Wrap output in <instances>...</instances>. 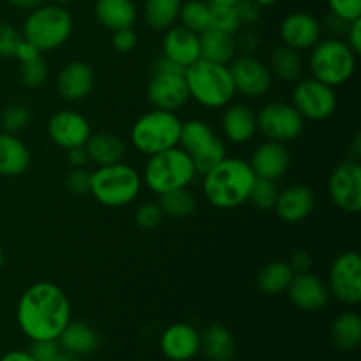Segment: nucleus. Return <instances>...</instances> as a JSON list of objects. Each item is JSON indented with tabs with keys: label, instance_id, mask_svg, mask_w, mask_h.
<instances>
[{
	"label": "nucleus",
	"instance_id": "f257e3e1",
	"mask_svg": "<svg viewBox=\"0 0 361 361\" xmlns=\"http://www.w3.org/2000/svg\"><path fill=\"white\" fill-rule=\"evenodd\" d=\"M16 321L32 342L56 341L71 323L69 296L53 282H35L18 300Z\"/></svg>",
	"mask_w": 361,
	"mask_h": 361
},
{
	"label": "nucleus",
	"instance_id": "f03ea898",
	"mask_svg": "<svg viewBox=\"0 0 361 361\" xmlns=\"http://www.w3.org/2000/svg\"><path fill=\"white\" fill-rule=\"evenodd\" d=\"M203 176V192L208 203L221 210H233L249 201L256 180L249 162L240 157H224Z\"/></svg>",
	"mask_w": 361,
	"mask_h": 361
},
{
	"label": "nucleus",
	"instance_id": "7ed1b4c3",
	"mask_svg": "<svg viewBox=\"0 0 361 361\" xmlns=\"http://www.w3.org/2000/svg\"><path fill=\"white\" fill-rule=\"evenodd\" d=\"M185 81L190 99L208 109L226 108L235 99L236 90L229 66L200 59L185 67Z\"/></svg>",
	"mask_w": 361,
	"mask_h": 361
},
{
	"label": "nucleus",
	"instance_id": "20e7f679",
	"mask_svg": "<svg viewBox=\"0 0 361 361\" xmlns=\"http://www.w3.org/2000/svg\"><path fill=\"white\" fill-rule=\"evenodd\" d=\"M73 16L59 4H42L25 18L21 35L39 51H53L69 41L73 34Z\"/></svg>",
	"mask_w": 361,
	"mask_h": 361
},
{
	"label": "nucleus",
	"instance_id": "39448f33",
	"mask_svg": "<svg viewBox=\"0 0 361 361\" xmlns=\"http://www.w3.org/2000/svg\"><path fill=\"white\" fill-rule=\"evenodd\" d=\"M196 175L197 171L192 159L180 147H173L148 157L141 180L152 192L159 196L169 190L189 187Z\"/></svg>",
	"mask_w": 361,
	"mask_h": 361
},
{
	"label": "nucleus",
	"instance_id": "423d86ee",
	"mask_svg": "<svg viewBox=\"0 0 361 361\" xmlns=\"http://www.w3.org/2000/svg\"><path fill=\"white\" fill-rule=\"evenodd\" d=\"M143 180L136 168L116 162L101 166L90 173V194L108 208H120L130 204L141 192Z\"/></svg>",
	"mask_w": 361,
	"mask_h": 361
},
{
	"label": "nucleus",
	"instance_id": "0eeeda50",
	"mask_svg": "<svg viewBox=\"0 0 361 361\" xmlns=\"http://www.w3.org/2000/svg\"><path fill=\"white\" fill-rule=\"evenodd\" d=\"M182 120L176 113L152 109L134 122L130 129V143L140 154L150 155L178 147Z\"/></svg>",
	"mask_w": 361,
	"mask_h": 361
},
{
	"label": "nucleus",
	"instance_id": "6e6552de",
	"mask_svg": "<svg viewBox=\"0 0 361 361\" xmlns=\"http://www.w3.org/2000/svg\"><path fill=\"white\" fill-rule=\"evenodd\" d=\"M356 53L344 39H321L310 49L309 69L312 78L331 88L342 87L356 71Z\"/></svg>",
	"mask_w": 361,
	"mask_h": 361
},
{
	"label": "nucleus",
	"instance_id": "1a4fd4ad",
	"mask_svg": "<svg viewBox=\"0 0 361 361\" xmlns=\"http://www.w3.org/2000/svg\"><path fill=\"white\" fill-rule=\"evenodd\" d=\"M147 95L155 109L176 113L189 102V88L185 81V69L161 55L152 66Z\"/></svg>",
	"mask_w": 361,
	"mask_h": 361
},
{
	"label": "nucleus",
	"instance_id": "9d476101",
	"mask_svg": "<svg viewBox=\"0 0 361 361\" xmlns=\"http://www.w3.org/2000/svg\"><path fill=\"white\" fill-rule=\"evenodd\" d=\"M178 147L192 159L197 173L204 175L226 157V145L207 122L190 118L182 122Z\"/></svg>",
	"mask_w": 361,
	"mask_h": 361
},
{
	"label": "nucleus",
	"instance_id": "9b49d317",
	"mask_svg": "<svg viewBox=\"0 0 361 361\" xmlns=\"http://www.w3.org/2000/svg\"><path fill=\"white\" fill-rule=\"evenodd\" d=\"M291 104L303 120L321 122L330 118L337 109V94L335 88L321 83L316 78H300L293 88Z\"/></svg>",
	"mask_w": 361,
	"mask_h": 361
},
{
	"label": "nucleus",
	"instance_id": "f8f14e48",
	"mask_svg": "<svg viewBox=\"0 0 361 361\" xmlns=\"http://www.w3.org/2000/svg\"><path fill=\"white\" fill-rule=\"evenodd\" d=\"M257 130L268 141L277 143H289L300 137L305 127V120L295 109V106L288 102H268L256 113Z\"/></svg>",
	"mask_w": 361,
	"mask_h": 361
},
{
	"label": "nucleus",
	"instance_id": "ddd939ff",
	"mask_svg": "<svg viewBox=\"0 0 361 361\" xmlns=\"http://www.w3.org/2000/svg\"><path fill=\"white\" fill-rule=\"evenodd\" d=\"M328 291L344 305L361 302V257L356 250L338 254L328 271Z\"/></svg>",
	"mask_w": 361,
	"mask_h": 361
},
{
	"label": "nucleus",
	"instance_id": "4468645a",
	"mask_svg": "<svg viewBox=\"0 0 361 361\" xmlns=\"http://www.w3.org/2000/svg\"><path fill=\"white\" fill-rule=\"evenodd\" d=\"M328 194L337 208L345 214L361 210V166L360 161L348 159L341 162L328 180Z\"/></svg>",
	"mask_w": 361,
	"mask_h": 361
},
{
	"label": "nucleus",
	"instance_id": "2eb2a0df",
	"mask_svg": "<svg viewBox=\"0 0 361 361\" xmlns=\"http://www.w3.org/2000/svg\"><path fill=\"white\" fill-rule=\"evenodd\" d=\"M236 94L247 99H259L271 88L270 67L254 55H236L229 62Z\"/></svg>",
	"mask_w": 361,
	"mask_h": 361
},
{
	"label": "nucleus",
	"instance_id": "dca6fc26",
	"mask_svg": "<svg viewBox=\"0 0 361 361\" xmlns=\"http://www.w3.org/2000/svg\"><path fill=\"white\" fill-rule=\"evenodd\" d=\"M92 134V126L81 113L73 109H62L55 113L48 122V136L56 147L71 150L76 147H85Z\"/></svg>",
	"mask_w": 361,
	"mask_h": 361
},
{
	"label": "nucleus",
	"instance_id": "f3484780",
	"mask_svg": "<svg viewBox=\"0 0 361 361\" xmlns=\"http://www.w3.org/2000/svg\"><path fill=\"white\" fill-rule=\"evenodd\" d=\"M286 293L293 305L305 312L323 310L330 302V291H328L326 282L310 271L293 275Z\"/></svg>",
	"mask_w": 361,
	"mask_h": 361
},
{
	"label": "nucleus",
	"instance_id": "a211bd4d",
	"mask_svg": "<svg viewBox=\"0 0 361 361\" xmlns=\"http://www.w3.org/2000/svg\"><path fill=\"white\" fill-rule=\"evenodd\" d=\"M279 32H281V39L286 46L302 53L312 49L321 41L323 25L312 14L298 11V13L288 14L282 20Z\"/></svg>",
	"mask_w": 361,
	"mask_h": 361
},
{
	"label": "nucleus",
	"instance_id": "6ab92c4d",
	"mask_svg": "<svg viewBox=\"0 0 361 361\" xmlns=\"http://www.w3.org/2000/svg\"><path fill=\"white\" fill-rule=\"evenodd\" d=\"M314 207H316L314 190L303 183H295V185L279 190L274 210L277 212L279 219L284 221L286 224H300L310 217Z\"/></svg>",
	"mask_w": 361,
	"mask_h": 361
},
{
	"label": "nucleus",
	"instance_id": "aec40b11",
	"mask_svg": "<svg viewBox=\"0 0 361 361\" xmlns=\"http://www.w3.org/2000/svg\"><path fill=\"white\" fill-rule=\"evenodd\" d=\"M95 85L94 69L87 62L73 60L56 76V92L63 101L80 102L92 94Z\"/></svg>",
	"mask_w": 361,
	"mask_h": 361
},
{
	"label": "nucleus",
	"instance_id": "412c9836",
	"mask_svg": "<svg viewBox=\"0 0 361 361\" xmlns=\"http://www.w3.org/2000/svg\"><path fill=\"white\" fill-rule=\"evenodd\" d=\"M162 55L168 56L171 62L178 63L183 69L192 66L201 59L200 34L182 25H173L166 30L164 41H162Z\"/></svg>",
	"mask_w": 361,
	"mask_h": 361
},
{
	"label": "nucleus",
	"instance_id": "4be33fe9",
	"mask_svg": "<svg viewBox=\"0 0 361 361\" xmlns=\"http://www.w3.org/2000/svg\"><path fill=\"white\" fill-rule=\"evenodd\" d=\"M201 335L192 324L176 323L164 330L161 337V351L171 361H189L200 353Z\"/></svg>",
	"mask_w": 361,
	"mask_h": 361
},
{
	"label": "nucleus",
	"instance_id": "5701e85b",
	"mask_svg": "<svg viewBox=\"0 0 361 361\" xmlns=\"http://www.w3.org/2000/svg\"><path fill=\"white\" fill-rule=\"evenodd\" d=\"M289 162H291V155H289L288 147L284 143L267 140L254 150L249 164L257 178L275 180L277 182L279 178L286 175Z\"/></svg>",
	"mask_w": 361,
	"mask_h": 361
},
{
	"label": "nucleus",
	"instance_id": "b1692460",
	"mask_svg": "<svg viewBox=\"0 0 361 361\" xmlns=\"http://www.w3.org/2000/svg\"><path fill=\"white\" fill-rule=\"evenodd\" d=\"M222 134L229 143L245 145L256 136L257 133V118L252 108L242 102L228 104L224 108L221 120Z\"/></svg>",
	"mask_w": 361,
	"mask_h": 361
},
{
	"label": "nucleus",
	"instance_id": "393cba45",
	"mask_svg": "<svg viewBox=\"0 0 361 361\" xmlns=\"http://www.w3.org/2000/svg\"><path fill=\"white\" fill-rule=\"evenodd\" d=\"M94 13L99 23L111 32L130 28L137 18L134 0H95Z\"/></svg>",
	"mask_w": 361,
	"mask_h": 361
},
{
	"label": "nucleus",
	"instance_id": "a878e982",
	"mask_svg": "<svg viewBox=\"0 0 361 361\" xmlns=\"http://www.w3.org/2000/svg\"><path fill=\"white\" fill-rule=\"evenodd\" d=\"M30 150L11 133H0V175L20 176L30 168Z\"/></svg>",
	"mask_w": 361,
	"mask_h": 361
},
{
	"label": "nucleus",
	"instance_id": "bb28decb",
	"mask_svg": "<svg viewBox=\"0 0 361 361\" xmlns=\"http://www.w3.org/2000/svg\"><path fill=\"white\" fill-rule=\"evenodd\" d=\"M85 148L90 162H94L97 168L122 162L127 152L122 137L113 133H92Z\"/></svg>",
	"mask_w": 361,
	"mask_h": 361
},
{
	"label": "nucleus",
	"instance_id": "cd10ccee",
	"mask_svg": "<svg viewBox=\"0 0 361 361\" xmlns=\"http://www.w3.org/2000/svg\"><path fill=\"white\" fill-rule=\"evenodd\" d=\"M200 48L201 59L222 66H229L238 53L235 35L217 28H207L203 34H200Z\"/></svg>",
	"mask_w": 361,
	"mask_h": 361
},
{
	"label": "nucleus",
	"instance_id": "c85d7f7f",
	"mask_svg": "<svg viewBox=\"0 0 361 361\" xmlns=\"http://www.w3.org/2000/svg\"><path fill=\"white\" fill-rule=\"evenodd\" d=\"M60 348L67 353H73L78 356H87L97 351L99 335L90 324L83 321H71L60 337L56 338Z\"/></svg>",
	"mask_w": 361,
	"mask_h": 361
},
{
	"label": "nucleus",
	"instance_id": "c756f323",
	"mask_svg": "<svg viewBox=\"0 0 361 361\" xmlns=\"http://www.w3.org/2000/svg\"><path fill=\"white\" fill-rule=\"evenodd\" d=\"M200 351L210 361H231L236 355L235 337L222 324H212L201 335Z\"/></svg>",
	"mask_w": 361,
	"mask_h": 361
},
{
	"label": "nucleus",
	"instance_id": "7c9ffc66",
	"mask_svg": "<svg viewBox=\"0 0 361 361\" xmlns=\"http://www.w3.org/2000/svg\"><path fill=\"white\" fill-rule=\"evenodd\" d=\"M270 73L284 83H296L303 76L302 53L282 44L271 51Z\"/></svg>",
	"mask_w": 361,
	"mask_h": 361
},
{
	"label": "nucleus",
	"instance_id": "2f4dec72",
	"mask_svg": "<svg viewBox=\"0 0 361 361\" xmlns=\"http://www.w3.org/2000/svg\"><path fill=\"white\" fill-rule=\"evenodd\" d=\"M331 342L341 351H355L361 344V317L356 312H344L331 324Z\"/></svg>",
	"mask_w": 361,
	"mask_h": 361
},
{
	"label": "nucleus",
	"instance_id": "473e14b6",
	"mask_svg": "<svg viewBox=\"0 0 361 361\" xmlns=\"http://www.w3.org/2000/svg\"><path fill=\"white\" fill-rule=\"evenodd\" d=\"M295 271L291 270L289 263L286 261H271L264 264L256 275V286L264 295H282L288 289Z\"/></svg>",
	"mask_w": 361,
	"mask_h": 361
},
{
	"label": "nucleus",
	"instance_id": "72a5a7b5",
	"mask_svg": "<svg viewBox=\"0 0 361 361\" xmlns=\"http://www.w3.org/2000/svg\"><path fill=\"white\" fill-rule=\"evenodd\" d=\"M182 4V0H145V21L152 30L166 32L178 21Z\"/></svg>",
	"mask_w": 361,
	"mask_h": 361
},
{
	"label": "nucleus",
	"instance_id": "f704fd0d",
	"mask_svg": "<svg viewBox=\"0 0 361 361\" xmlns=\"http://www.w3.org/2000/svg\"><path fill=\"white\" fill-rule=\"evenodd\" d=\"M159 207L162 214L171 219H187L196 212L197 201L187 187L159 194Z\"/></svg>",
	"mask_w": 361,
	"mask_h": 361
},
{
	"label": "nucleus",
	"instance_id": "c9c22d12",
	"mask_svg": "<svg viewBox=\"0 0 361 361\" xmlns=\"http://www.w3.org/2000/svg\"><path fill=\"white\" fill-rule=\"evenodd\" d=\"M178 20L182 21V27L203 34L207 28H210V4L204 0H187L180 7Z\"/></svg>",
	"mask_w": 361,
	"mask_h": 361
},
{
	"label": "nucleus",
	"instance_id": "e433bc0d",
	"mask_svg": "<svg viewBox=\"0 0 361 361\" xmlns=\"http://www.w3.org/2000/svg\"><path fill=\"white\" fill-rule=\"evenodd\" d=\"M279 185L275 180H267V178H257L254 180L252 189H250L249 201L257 208V210H274L275 203H277L279 197Z\"/></svg>",
	"mask_w": 361,
	"mask_h": 361
},
{
	"label": "nucleus",
	"instance_id": "4c0bfd02",
	"mask_svg": "<svg viewBox=\"0 0 361 361\" xmlns=\"http://www.w3.org/2000/svg\"><path fill=\"white\" fill-rule=\"evenodd\" d=\"M32 120V111L28 106L21 104V102H13L7 106L0 115V126H2L4 133L18 134L23 129H27L28 123Z\"/></svg>",
	"mask_w": 361,
	"mask_h": 361
},
{
	"label": "nucleus",
	"instance_id": "58836bf2",
	"mask_svg": "<svg viewBox=\"0 0 361 361\" xmlns=\"http://www.w3.org/2000/svg\"><path fill=\"white\" fill-rule=\"evenodd\" d=\"M240 21L235 6H210V28L235 35L240 30Z\"/></svg>",
	"mask_w": 361,
	"mask_h": 361
},
{
	"label": "nucleus",
	"instance_id": "ea45409f",
	"mask_svg": "<svg viewBox=\"0 0 361 361\" xmlns=\"http://www.w3.org/2000/svg\"><path fill=\"white\" fill-rule=\"evenodd\" d=\"M48 63H46V60L42 56L30 60V62L20 63V80L28 88L42 87L46 83V80H48Z\"/></svg>",
	"mask_w": 361,
	"mask_h": 361
},
{
	"label": "nucleus",
	"instance_id": "a19ab883",
	"mask_svg": "<svg viewBox=\"0 0 361 361\" xmlns=\"http://www.w3.org/2000/svg\"><path fill=\"white\" fill-rule=\"evenodd\" d=\"M23 41V35L13 25L0 21V59H14L18 46Z\"/></svg>",
	"mask_w": 361,
	"mask_h": 361
},
{
	"label": "nucleus",
	"instance_id": "79ce46f5",
	"mask_svg": "<svg viewBox=\"0 0 361 361\" xmlns=\"http://www.w3.org/2000/svg\"><path fill=\"white\" fill-rule=\"evenodd\" d=\"M134 219H136V224L140 226V228L155 229L157 226H161L162 219H164V214H162L159 203L147 201V203H141L140 207L136 208Z\"/></svg>",
	"mask_w": 361,
	"mask_h": 361
},
{
	"label": "nucleus",
	"instance_id": "37998d69",
	"mask_svg": "<svg viewBox=\"0 0 361 361\" xmlns=\"http://www.w3.org/2000/svg\"><path fill=\"white\" fill-rule=\"evenodd\" d=\"M66 189L73 196H87L90 194V173L85 168H73L66 176Z\"/></svg>",
	"mask_w": 361,
	"mask_h": 361
},
{
	"label": "nucleus",
	"instance_id": "c03bdc74",
	"mask_svg": "<svg viewBox=\"0 0 361 361\" xmlns=\"http://www.w3.org/2000/svg\"><path fill=\"white\" fill-rule=\"evenodd\" d=\"M330 13L344 21H355L361 18V0H328Z\"/></svg>",
	"mask_w": 361,
	"mask_h": 361
},
{
	"label": "nucleus",
	"instance_id": "a18cd8bd",
	"mask_svg": "<svg viewBox=\"0 0 361 361\" xmlns=\"http://www.w3.org/2000/svg\"><path fill=\"white\" fill-rule=\"evenodd\" d=\"M261 9L263 7L254 4L252 0H238L235 4V11L240 25H245V27H252V25H256L261 20Z\"/></svg>",
	"mask_w": 361,
	"mask_h": 361
},
{
	"label": "nucleus",
	"instance_id": "49530a36",
	"mask_svg": "<svg viewBox=\"0 0 361 361\" xmlns=\"http://www.w3.org/2000/svg\"><path fill=\"white\" fill-rule=\"evenodd\" d=\"M111 46L115 51L118 53H130L137 46V35L136 32L130 28H122V30L113 32Z\"/></svg>",
	"mask_w": 361,
	"mask_h": 361
},
{
	"label": "nucleus",
	"instance_id": "de8ad7c7",
	"mask_svg": "<svg viewBox=\"0 0 361 361\" xmlns=\"http://www.w3.org/2000/svg\"><path fill=\"white\" fill-rule=\"evenodd\" d=\"M60 345L56 341H37L32 342L28 353L35 361H53L60 353Z\"/></svg>",
	"mask_w": 361,
	"mask_h": 361
},
{
	"label": "nucleus",
	"instance_id": "09e8293b",
	"mask_svg": "<svg viewBox=\"0 0 361 361\" xmlns=\"http://www.w3.org/2000/svg\"><path fill=\"white\" fill-rule=\"evenodd\" d=\"M259 37H257V34H254L252 30L243 32V34L236 39V49L242 51V55H254V53L259 49Z\"/></svg>",
	"mask_w": 361,
	"mask_h": 361
},
{
	"label": "nucleus",
	"instance_id": "8fccbe9b",
	"mask_svg": "<svg viewBox=\"0 0 361 361\" xmlns=\"http://www.w3.org/2000/svg\"><path fill=\"white\" fill-rule=\"evenodd\" d=\"M348 27H349V21L341 20V18H337L331 13L328 14V18L324 20V28H326V32L330 34V37H335V39L345 37Z\"/></svg>",
	"mask_w": 361,
	"mask_h": 361
},
{
	"label": "nucleus",
	"instance_id": "3c124183",
	"mask_svg": "<svg viewBox=\"0 0 361 361\" xmlns=\"http://www.w3.org/2000/svg\"><path fill=\"white\" fill-rule=\"evenodd\" d=\"M345 42H348L349 48L360 55L361 53V18L349 23L348 32H345Z\"/></svg>",
	"mask_w": 361,
	"mask_h": 361
},
{
	"label": "nucleus",
	"instance_id": "603ef678",
	"mask_svg": "<svg viewBox=\"0 0 361 361\" xmlns=\"http://www.w3.org/2000/svg\"><path fill=\"white\" fill-rule=\"evenodd\" d=\"M289 267H291V270L295 271V274L310 271V268H312V257H310V254L305 252V250H296L291 256Z\"/></svg>",
	"mask_w": 361,
	"mask_h": 361
},
{
	"label": "nucleus",
	"instance_id": "864d4df0",
	"mask_svg": "<svg viewBox=\"0 0 361 361\" xmlns=\"http://www.w3.org/2000/svg\"><path fill=\"white\" fill-rule=\"evenodd\" d=\"M39 56H41V51H39L32 42H28L27 39H23V41L20 42L16 53H14V59H16L20 63L30 62V60L39 59Z\"/></svg>",
	"mask_w": 361,
	"mask_h": 361
},
{
	"label": "nucleus",
	"instance_id": "5fc2aeb1",
	"mask_svg": "<svg viewBox=\"0 0 361 361\" xmlns=\"http://www.w3.org/2000/svg\"><path fill=\"white\" fill-rule=\"evenodd\" d=\"M66 152H67V161H69V164L73 166V168H85V166L90 162V159H88V154H87V148L85 147L71 148V150H66Z\"/></svg>",
	"mask_w": 361,
	"mask_h": 361
},
{
	"label": "nucleus",
	"instance_id": "6e6d98bb",
	"mask_svg": "<svg viewBox=\"0 0 361 361\" xmlns=\"http://www.w3.org/2000/svg\"><path fill=\"white\" fill-rule=\"evenodd\" d=\"M7 4L9 6H13L14 9H20V11H34L35 7L42 6L44 4V0H7Z\"/></svg>",
	"mask_w": 361,
	"mask_h": 361
},
{
	"label": "nucleus",
	"instance_id": "4d7b16f0",
	"mask_svg": "<svg viewBox=\"0 0 361 361\" xmlns=\"http://www.w3.org/2000/svg\"><path fill=\"white\" fill-rule=\"evenodd\" d=\"M0 361H35L32 358V355L28 351H21V349H16V351H9L0 358Z\"/></svg>",
	"mask_w": 361,
	"mask_h": 361
},
{
	"label": "nucleus",
	"instance_id": "13d9d810",
	"mask_svg": "<svg viewBox=\"0 0 361 361\" xmlns=\"http://www.w3.org/2000/svg\"><path fill=\"white\" fill-rule=\"evenodd\" d=\"M53 361H81V356L73 355V353H67L63 351V349H60V353L55 356V360Z\"/></svg>",
	"mask_w": 361,
	"mask_h": 361
},
{
	"label": "nucleus",
	"instance_id": "bf43d9fd",
	"mask_svg": "<svg viewBox=\"0 0 361 361\" xmlns=\"http://www.w3.org/2000/svg\"><path fill=\"white\" fill-rule=\"evenodd\" d=\"M353 154H355V161H360V155H361V137H360V134H356L355 141H353Z\"/></svg>",
	"mask_w": 361,
	"mask_h": 361
},
{
	"label": "nucleus",
	"instance_id": "052dcab7",
	"mask_svg": "<svg viewBox=\"0 0 361 361\" xmlns=\"http://www.w3.org/2000/svg\"><path fill=\"white\" fill-rule=\"evenodd\" d=\"M210 6H235L238 0H204Z\"/></svg>",
	"mask_w": 361,
	"mask_h": 361
},
{
	"label": "nucleus",
	"instance_id": "680f3d73",
	"mask_svg": "<svg viewBox=\"0 0 361 361\" xmlns=\"http://www.w3.org/2000/svg\"><path fill=\"white\" fill-rule=\"evenodd\" d=\"M252 2L257 4L259 7H270V6H275L279 0H252Z\"/></svg>",
	"mask_w": 361,
	"mask_h": 361
},
{
	"label": "nucleus",
	"instance_id": "e2e57ef3",
	"mask_svg": "<svg viewBox=\"0 0 361 361\" xmlns=\"http://www.w3.org/2000/svg\"><path fill=\"white\" fill-rule=\"evenodd\" d=\"M53 4H59V6H63V4H69L73 2V0H51Z\"/></svg>",
	"mask_w": 361,
	"mask_h": 361
},
{
	"label": "nucleus",
	"instance_id": "0e129e2a",
	"mask_svg": "<svg viewBox=\"0 0 361 361\" xmlns=\"http://www.w3.org/2000/svg\"><path fill=\"white\" fill-rule=\"evenodd\" d=\"M2 267H4V250L0 249V270H2Z\"/></svg>",
	"mask_w": 361,
	"mask_h": 361
}]
</instances>
